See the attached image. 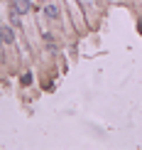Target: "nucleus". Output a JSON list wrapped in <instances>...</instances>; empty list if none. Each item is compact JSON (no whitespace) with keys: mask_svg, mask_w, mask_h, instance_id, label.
I'll use <instances>...</instances> for the list:
<instances>
[{"mask_svg":"<svg viewBox=\"0 0 142 150\" xmlns=\"http://www.w3.org/2000/svg\"><path fill=\"white\" fill-rule=\"evenodd\" d=\"M44 15H47V17H57V8H54V5H47V8H44Z\"/></svg>","mask_w":142,"mask_h":150,"instance_id":"nucleus-3","label":"nucleus"},{"mask_svg":"<svg viewBox=\"0 0 142 150\" xmlns=\"http://www.w3.org/2000/svg\"><path fill=\"white\" fill-rule=\"evenodd\" d=\"M0 40H3V42H12V30H8V27H5L3 32H0Z\"/></svg>","mask_w":142,"mask_h":150,"instance_id":"nucleus-2","label":"nucleus"},{"mask_svg":"<svg viewBox=\"0 0 142 150\" xmlns=\"http://www.w3.org/2000/svg\"><path fill=\"white\" fill-rule=\"evenodd\" d=\"M29 10V0H17V12H27Z\"/></svg>","mask_w":142,"mask_h":150,"instance_id":"nucleus-1","label":"nucleus"}]
</instances>
